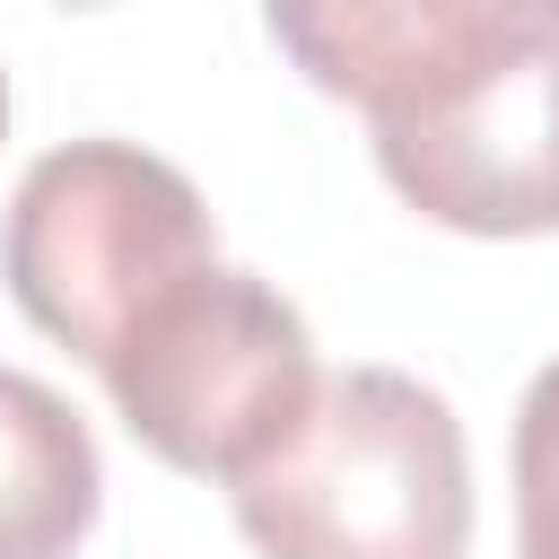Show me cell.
I'll use <instances>...</instances> for the list:
<instances>
[{
	"mask_svg": "<svg viewBox=\"0 0 559 559\" xmlns=\"http://www.w3.org/2000/svg\"><path fill=\"white\" fill-rule=\"evenodd\" d=\"M105 463L87 419L26 367H0V559H70L96 533Z\"/></svg>",
	"mask_w": 559,
	"mask_h": 559,
	"instance_id": "cell-6",
	"label": "cell"
},
{
	"mask_svg": "<svg viewBox=\"0 0 559 559\" xmlns=\"http://www.w3.org/2000/svg\"><path fill=\"white\" fill-rule=\"evenodd\" d=\"M96 376L114 393V419L166 472L227 489L306 419L323 384L306 314L236 262H201L192 280H175Z\"/></svg>",
	"mask_w": 559,
	"mask_h": 559,
	"instance_id": "cell-3",
	"label": "cell"
},
{
	"mask_svg": "<svg viewBox=\"0 0 559 559\" xmlns=\"http://www.w3.org/2000/svg\"><path fill=\"white\" fill-rule=\"evenodd\" d=\"M262 559H463L472 454L437 384L402 367H341L306 419L227 489Z\"/></svg>",
	"mask_w": 559,
	"mask_h": 559,
	"instance_id": "cell-1",
	"label": "cell"
},
{
	"mask_svg": "<svg viewBox=\"0 0 559 559\" xmlns=\"http://www.w3.org/2000/svg\"><path fill=\"white\" fill-rule=\"evenodd\" d=\"M367 131L419 218L454 236H559V44Z\"/></svg>",
	"mask_w": 559,
	"mask_h": 559,
	"instance_id": "cell-4",
	"label": "cell"
},
{
	"mask_svg": "<svg viewBox=\"0 0 559 559\" xmlns=\"http://www.w3.org/2000/svg\"><path fill=\"white\" fill-rule=\"evenodd\" d=\"M0 140H9V70H0Z\"/></svg>",
	"mask_w": 559,
	"mask_h": 559,
	"instance_id": "cell-8",
	"label": "cell"
},
{
	"mask_svg": "<svg viewBox=\"0 0 559 559\" xmlns=\"http://www.w3.org/2000/svg\"><path fill=\"white\" fill-rule=\"evenodd\" d=\"M262 26L306 87L393 122L559 44V0H262Z\"/></svg>",
	"mask_w": 559,
	"mask_h": 559,
	"instance_id": "cell-5",
	"label": "cell"
},
{
	"mask_svg": "<svg viewBox=\"0 0 559 559\" xmlns=\"http://www.w3.org/2000/svg\"><path fill=\"white\" fill-rule=\"evenodd\" d=\"M201 262H218L210 201L140 140H70L17 175L0 227V280L17 314L70 358L105 367L122 332Z\"/></svg>",
	"mask_w": 559,
	"mask_h": 559,
	"instance_id": "cell-2",
	"label": "cell"
},
{
	"mask_svg": "<svg viewBox=\"0 0 559 559\" xmlns=\"http://www.w3.org/2000/svg\"><path fill=\"white\" fill-rule=\"evenodd\" d=\"M70 9H96V0H70Z\"/></svg>",
	"mask_w": 559,
	"mask_h": 559,
	"instance_id": "cell-9",
	"label": "cell"
},
{
	"mask_svg": "<svg viewBox=\"0 0 559 559\" xmlns=\"http://www.w3.org/2000/svg\"><path fill=\"white\" fill-rule=\"evenodd\" d=\"M515 559H559V358L515 402Z\"/></svg>",
	"mask_w": 559,
	"mask_h": 559,
	"instance_id": "cell-7",
	"label": "cell"
}]
</instances>
